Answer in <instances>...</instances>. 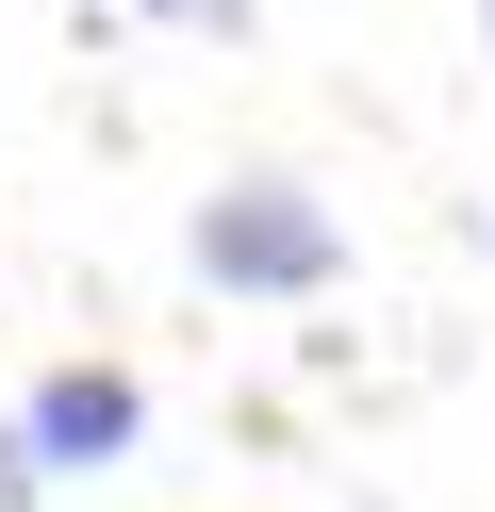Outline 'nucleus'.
Segmentation results:
<instances>
[{
	"label": "nucleus",
	"instance_id": "2",
	"mask_svg": "<svg viewBox=\"0 0 495 512\" xmlns=\"http://www.w3.org/2000/svg\"><path fill=\"white\" fill-rule=\"evenodd\" d=\"M132 430H149V380H132V364H50V380L17 397L33 479H99V463H132Z\"/></svg>",
	"mask_w": 495,
	"mask_h": 512
},
{
	"label": "nucleus",
	"instance_id": "4",
	"mask_svg": "<svg viewBox=\"0 0 495 512\" xmlns=\"http://www.w3.org/2000/svg\"><path fill=\"white\" fill-rule=\"evenodd\" d=\"M479 34H495V0H479Z\"/></svg>",
	"mask_w": 495,
	"mask_h": 512
},
{
	"label": "nucleus",
	"instance_id": "3",
	"mask_svg": "<svg viewBox=\"0 0 495 512\" xmlns=\"http://www.w3.org/2000/svg\"><path fill=\"white\" fill-rule=\"evenodd\" d=\"M132 17H198V34H231V0H132Z\"/></svg>",
	"mask_w": 495,
	"mask_h": 512
},
{
	"label": "nucleus",
	"instance_id": "1",
	"mask_svg": "<svg viewBox=\"0 0 495 512\" xmlns=\"http://www.w3.org/2000/svg\"><path fill=\"white\" fill-rule=\"evenodd\" d=\"M182 248H198L215 298H314V281L347 265V215H330L314 182H215V199L182 215Z\"/></svg>",
	"mask_w": 495,
	"mask_h": 512
}]
</instances>
